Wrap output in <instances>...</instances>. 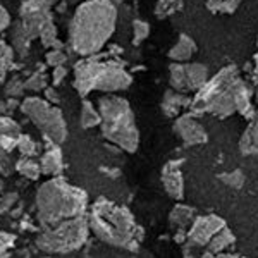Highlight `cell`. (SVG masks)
Instances as JSON below:
<instances>
[{
  "label": "cell",
  "instance_id": "6da1fadb",
  "mask_svg": "<svg viewBox=\"0 0 258 258\" xmlns=\"http://www.w3.org/2000/svg\"><path fill=\"white\" fill-rule=\"evenodd\" d=\"M117 9L110 0H88L81 4L69 24V43L80 55H93L114 35Z\"/></svg>",
  "mask_w": 258,
  "mask_h": 258
},
{
  "label": "cell",
  "instance_id": "7a4b0ae2",
  "mask_svg": "<svg viewBox=\"0 0 258 258\" xmlns=\"http://www.w3.org/2000/svg\"><path fill=\"white\" fill-rule=\"evenodd\" d=\"M36 219L43 227L85 217L88 209V195L81 188L69 184L62 177H52L36 191Z\"/></svg>",
  "mask_w": 258,
  "mask_h": 258
},
{
  "label": "cell",
  "instance_id": "3957f363",
  "mask_svg": "<svg viewBox=\"0 0 258 258\" xmlns=\"http://www.w3.org/2000/svg\"><path fill=\"white\" fill-rule=\"evenodd\" d=\"M90 231L105 244L124 249H135L141 241V229L126 207L107 198H100L91 205L86 215Z\"/></svg>",
  "mask_w": 258,
  "mask_h": 258
},
{
  "label": "cell",
  "instance_id": "277c9868",
  "mask_svg": "<svg viewBox=\"0 0 258 258\" xmlns=\"http://www.w3.org/2000/svg\"><path fill=\"white\" fill-rule=\"evenodd\" d=\"M98 112L102 117V135L124 152H136L140 145V133L127 100L114 95L103 97L98 100Z\"/></svg>",
  "mask_w": 258,
  "mask_h": 258
},
{
  "label": "cell",
  "instance_id": "5b68a950",
  "mask_svg": "<svg viewBox=\"0 0 258 258\" xmlns=\"http://www.w3.org/2000/svg\"><path fill=\"white\" fill-rule=\"evenodd\" d=\"M88 219L78 217L52 227H43L36 238V246L50 255H68L80 249L90 236Z\"/></svg>",
  "mask_w": 258,
  "mask_h": 258
},
{
  "label": "cell",
  "instance_id": "8992f818",
  "mask_svg": "<svg viewBox=\"0 0 258 258\" xmlns=\"http://www.w3.org/2000/svg\"><path fill=\"white\" fill-rule=\"evenodd\" d=\"M131 76L122 68L115 64L88 60L78 66L74 86L80 95H88L93 90L119 91L126 90L131 85Z\"/></svg>",
  "mask_w": 258,
  "mask_h": 258
},
{
  "label": "cell",
  "instance_id": "52a82bcc",
  "mask_svg": "<svg viewBox=\"0 0 258 258\" xmlns=\"http://www.w3.org/2000/svg\"><path fill=\"white\" fill-rule=\"evenodd\" d=\"M21 110L41 131L50 143L59 145L68 138V126L62 112L40 97H28L21 103Z\"/></svg>",
  "mask_w": 258,
  "mask_h": 258
},
{
  "label": "cell",
  "instance_id": "ba28073f",
  "mask_svg": "<svg viewBox=\"0 0 258 258\" xmlns=\"http://www.w3.org/2000/svg\"><path fill=\"white\" fill-rule=\"evenodd\" d=\"M226 227V222L217 215H203V217H197L195 222L191 224L189 232H188V239L189 244L193 246H209V243L212 241L217 232H220Z\"/></svg>",
  "mask_w": 258,
  "mask_h": 258
},
{
  "label": "cell",
  "instance_id": "9c48e42d",
  "mask_svg": "<svg viewBox=\"0 0 258 258\" xmlns=\"http://www.w3.org/2000/svg\"><path fill=\"white\" fill-rule=\"evenodd\" d=\"M21 136L19 124L9 117L0 115V172L9 174L11 159L9 153L18 148V140Z\"/></svg>",
  "mask_w": 258,
  "mask_h": 258
},
{
  "label": "cell",
  "instance_id": "30bf717a",
  "mask_svg": "<svg viewBox=\"0 0 258 258\" xmlns=\"http://www.w3.org/2000/svg\"><path fill=\"white\" fill-rule=\"evenodd\" d=\"M174 129L179 135V138L184 141L188 147H193V145H203L207 143L209 136H207L205 129L200 122H197L191 115H182L176 120L174 124Z\"/></svg>",
  "mask_w": 258,
  "mask_h": 258
},
{
  "label": "cell",
  "instance_id": "8fae6325",
  "mask_svg": "<svg viewBox=\"0 0 258 258\" xmlns=\"http://www.w3.org/2000/svg\"><path fill=\"white\" fill-rule=\"evenodd\" d=\"M181 165L182 160H170L162 170V184L169 197H172L174 200H181L182 193H184V179H182Z\"/></svg>",
  "mask_w": 258,
  "mask_h": 258
},
{
  "label": "cell",
  "instance_id": "7c38bea8",
  "mask_svg": "<svg viewBox=\"0 0 258 258\" xmlns=\"http://www.w3.org/2000/svg\"><path fill=\"white\" fill-rule=\"evenodd\" d=\"M40 165H41V174L59 177V174L62 172V169H64V160H62L60 148L48 141V147L45 150L43 157H41Z\"/></svg>",
  "mask_w": 258,
  "mask_h": 258
},
{
  "label": "cell",
  "instance_id": "4fadbf2b",
  "mask_svg": "<svg viewBox=\"0 0 258 258\" xmlns=\"http://www.w3.org/2000/svg\"><path fill=\"white\" fill-rule=\"evenodd\" d=\"M197 53V43L188 35H181L172 48L169 50V59L174 60L176 64H186L191 60V57Z\"/></svg>",
  "mask_w": 258,
  "mask_h": 258
},
{
  "label": "cell",
  "instance_id": "5bb4252c",
  "mask_svg": "<svg viewBox=\"0 0 258 258\" xmlns=\"http://www.w3.org/2000/svg\"><path fill=\"white\" fill-rule=\"evenodd\" d=\"M186 69V81H188V91H200L209 83V69L203 64L193 62L184 64Z\"/></svg>",
  "mask_w": 258,
  "mask_h": 258
},
{
  "label": "cell",
  "instance_id": "9a60e30c",
  "mask_svg": "<svg viewBox=\"0 0 258 258\" xmlns=\"http://www.w3.org/2000/svg\"><path fill=\"white\" fill-rule=\"evenodd\" d=\"M11 40H12V47H14L16 52H18L19 55H26L31 45V38L21 23H16L14 26H12Z\"/></svg>",
  "mask_w": 258,
  "mask_h": 258
},
{
  "label": "cell",
  "instance_id": "2e32d148",
  "mask_svg": "<svg viewBox=\"0 0 258 258\" xmlns=\"http://www.w3.org/2000/svg\"><path fill=\"white\" fill-rule=\"evenodd\" d=\"M241 152L246 155L258 157V115L253 119L251 126L248 127V131L241 140Z\"/></svg>",
  "mask_w": 258,
  "mask_h": 258
},
{
  "label": "cell",
  "instance_id": "e0dca14e",
  "mask_svg": "<svg viewBox=\"0 0 258 258\" xmlns=\"http://www.w3.org/2000/svg\"><path fill=\"white\" fill-rule=\"evenodd\" d=\"M195 210L191 209V207H186V205H177V207H174V210L170 212V215H169V220H170V224H174L176 227H181V229H184V227H191V224L195 222Z\"/></svg>",
  "mask_w": 258,
  "mask_h": 258
},
{
  "label": "cell",
  "instance_id": "ac0fdd59",
  "mask_svg": "<svg viewBox=\"0 0 258 258\" xmlns=\"http://www.w3.org/2000/svg\"><path fill=\"white\" fill-rule=\"evenodd\" d=\"M81 127L83 129H91L97 127L102 124V117H100V112L97 107L93 105L88 100L81 103Z\"/></svg>",
  "mask_w": 258,
  "mask_h": 258
},
{
  "label": "cell",
  "instance_id": "d6986e66",
  "mask_svg": "<svg viewBox=\"0 0 258 258\" xmlns=\"http://www.w3.org/2000/svg\"><path fill=\"white\" fill-rule=\"evenodd\" d=\"M234 243V236H232V232L229 231L227 227H224L222 231L217 232V234L212 238V241L209 243V253H214V255H220L222 251H226V249L231 246V244Z\"/></svg>",
  "mask_w": 258,
  "mask_h": 258
},
{
  "label": "cell",
  "instance_id": "ffe728a7",
  "mask_svg": "<svg viewBox=\"0 0 258 258\" xmlns=\"http://www.w3.org/2000/svg\"><path fill=\"white\" fill-rule=\"evenodd\" d=\"M169 71H170L169 83H170V86H172V90L177 91V93H181V91H188V81H186L184 64H176V62H174Z\"/></svg>",
  "mask_w": 258,
  "mask_h": 258
},
{
  "label": "cell",
  "instance_id": "44dd1931",
  "mask_svg": "<svg viewBox=\"0 0 258 258\" xmlns=\"http://www.w3.org/2000/svg\"><path fill=\"white\" fill-rule=\"evenodd\" d=\"M16 170H18L23 177L31 179V181H36V179L41 176V165L36 164L30 157H23V159H19L16 162Z\"/></svg>",
  "mask_w": 258,
  "mask_h": 258
},
{
  "label": "cell",
  "instance_id": "7402d4cb",
  "mask_svg": "<svg viewBox=\"0 0 258 258\" xmlns=\"http://www.w3.org/2000/svg\"><path fill=\"white\" fill-rule=\"evenodd\" d=\"M186 100L182 95H179L177 91H167L164 97V102H162V109H164L165 115H176L182 107L186 105Z\"/></svg>",
  "mask_w": 258,
  "mask_h": 258
},
{
  "label": "cell",
  "instance_id": "603a6c76",
  "mask_svg": "<svg viewBox=\"0 0 258 258\" xmlns=\"http://www.w3.org/2000/svg\"><path fill=\"white\" fill-rule=\"evenodd\" d=\"M40 38L43 41V45L47 48H52V50H60V45H59V40H57V30L53 26L52 21H48L43 28H41V33H40Z\"/></svg>",
  "mask_w": 258,
  "mask_h": 258
},
{
  "label": "cell",
  "instance_id": "cb8c5ba5",
  "mask_svg": "<svg viewBox=\"0 0 258 258\" xmlns=\"http://www.w3.org/2000/svg\"><path fill=\"white\" fill-rule=\"evenodd\" d=\"M55 2L57 0H26L21 7V16L33 14V12H48Z\"/></svg>",
  "mask_w": 258,
  "mask_h": 258
},
{
  "label": "cell",
  "instance_id": "d4e9b609",
  "mask_svg": "<svg viewBox=\"0 0 258 258\" xmlns=\"http://www.w3.org/2000/svg\"><path fill=\"white\" fill-rule=\"evenodd\" d=\"M148 35H150V24L145 23V21L136 19L133 23V43L140 45L143 40H147Z\"/></svg>",
  "mask_w": 258,
  "mask_h": 258
},
{
  "label": "cell",
  "instance_id": "484cf974",
  "mask_svg": "<svg viewBox=\"0 0 258 258\" xmlns=\"http://www.w3.org/2000/svg\"><path fill=\"white\" fill-rule=\"evenodd\" d=\"M18 150L23 153L24 157H30L31 159V157L38 152V147H36L35 140L30 138L28 135H21L19 140H18Z\"/></svg>",
  "mask_w": 258,
  "mask_h": 258
},
{
  "label": "cell",
  "instance_id": "4316f807",
  "mask_svg": "<svg viewBox=\"0 0 258 258\" xmlns=\"http://www.w3.org/2000/svg\"><path fill=\"white\" fill-rule=\"evenodd\" d=\"M179 7H181V2H179V0H160L155 7V12L159 18H165V16L176 12Z\"/></svg>",
  "mask_w": 258,
  "mask_h": 258
},
{
  "label": "cell",
  "instance_id": "83f0119b",
  "mask_svg": "<svg viewBox=\"0 0 258 258\" xmlns=\"http://www.w3.org/2000/svg\"><path fill=\"white\" fill-rule=\"evenodd\" d=\"M219 179L222 182H226L227 186H231V188H241L244 184V176L241 170H232V172L222 174V176H219Z\"/></svg>",
  "mask_w": 258,
  "mask_h": 258
},
{
  "label": "cell",
  "instance_id": "f1b7e54d",
  "mask_svg": "<svg viewBox=\"0 0 258 258\" xmlns=\"http://www.w3.org/2000/svg\"><path fill=\"white\" fill-rule=\"evenodd\" d=\"M11 59H12L11 48L0 41V81H4V76H6V71L11 64Z\"/></svg>",
  "mask_w": 258,
  "mask_h": 258
},
{
  "label": "cell",
  "instance_id": "f546056e",
  "mask_svg": "<svg viewBox=\"0 0 258 258\" xmlns=\"http://www.w3.org/2000/svg\"><path fill=\"white\" fill-rule=\"evenodd\" d=\"M24 86H26L28 90H33V91H40V90H47L45 86H47V78H45L43 73H35L33 76L24 83Z\"/></svg>",
  "mask_w": 258,
  "mask_h": 258
},
{
  "label": "cell",
  "instance_id": "4dcf8cb0",
  "mask_svg": "<svg viewBox=\"0 0 258 258\" xmlns=\"http://www.w3.org/2000/svg\"><path fill=\"white\" fill-rule=\"evenodd\" d=\"M66 60H68V57H66V53L62 50H50L47 53V64L52 66L53 69L62 68L66 64Z\"/></svg>",
  "mask_w": 258,
  "mask_h": 258
},
{
  "label": "cell",
  "instance_id": "1f68e13d",
  "mask_svg": "<svg viewBox=\"0 0 258 258\" xmlns=\"http://www.w3.org/2000/svg\"><path fill=\"white\" fill-rule=\"evenodd\" d=\"M14 236L9 232H0V258L9 256V249L14 246Z\"/></svg>",
  "mask_w": 258,
  "mask_h": 258
},
{
  "label": "cell",
  "instance_id": "d6a6232c",
  "mask_svg": "<svg viewBox=\"0 0 258 258\" xmlns=\"http://www.w3.org/2000/svg\"><path fill=\"white\" fill-rule=\"evenodd\" d=\"M26 90V86H24V83L19 80V78H14L9 85H7V88H6V93L9 95V97L12 98H18L23 95V91Z\"/></svg>",
  "mask_w": 258,
  "mask_h": 258
},
{
  "label": "cell",
  "instance_id": "836d02e7",
  "mask_svg": "<svg viewBox=\"0 0 258 258\" xmlns=\"http://www.w3.org/2000/svg\"><path fill=\"white\" fill-rule=\"evenodd\" d=\"M239 4H241V0H222L219 12H227V14H231V12H234L238 9Z\"/></svg>",
  "mask_w": 258,
  "mask_h": 258
},
{
  "label": "cell",
  "instance_id": "e575fe53",
  "mask_svg": "<svg viewBox=\"0 0 258 258\" xmlns=\"http://www.w3.org/2000/svg\"><path fill=\"white\" fill-rule=\"evenodd\" d=\"M9 24H11V16H9V12H7L6 7L0 6V33L6 30V28H9Z\"/></svg>",
  "mask_w": 258,
  "mask_h": 258
},
{
  "label": "cell",
  "instance_id": "d590c367",
  "mask_svg": "<svg viewBox=\"0 0 258 258\" xmlns=\"http://www.w3.org/2000/svg\"><path fill=\"white\" fill-rule=\"evenodd\" d=\"M68 76V69L62 66V68H55L53 69V76H52V80H53V85H59V83H62V80Z\"/></svg>",
  "mask_w": 258,
  "mask_h": 258
},
{
  "label": "cell",
  "instance_id": "8d00e7d4",
  "mask_svg": "<svg viewBox=\"0 0 258 258\" xmlns=\"http://www.w3.org/2000/svg\"><path fill=\"white\" fill-rule=\"evenodd\" d=\"M45 97H47V102H50L52 105H53V103H59V95L55 93V90H53V88L45 90Z\"/></svg>",
  "mask_w": 258,
  "mask_h": 258
},
{
  "label": "cell",
  "instance_id": "74e56055",
  "mask_svg": "<svg viewBox=\"0 0 258 258\" xmlns=\"http://www.w3.org/2000/svg\"><path fill=\"white\" fill-rule=\"evenodd\" d=\"M202 258H239V256H232V255H224V253H220V255H214V253H209L207 251L205 255Z\"/></svg>",
  "mask_w": 258,
  "mask_h": 258
},
{
  "label": "cell",
  "instance_id": "f35d334b",
  "mask_svg": "<svg viewBox=\"0 0 258 258\" xmlns=\"http://www.w3.org/2000/svg\"><path fill=\"white\" fill-rule=\"evenodd\" d=\"M7 110H9V109H7V105H6V102H2V100H0V114H6V112Z\"/></svg>",
  "mask_w": 258,
  "mask_h": 258
},
{
  "label": "cell",
  "instance_id": "ab89813d",
  "mask_svg": "<svg viewBox=\"0 0 258 258\" xmlns=\"http://www.w3.org/2000/svg\"><path fill=\"white\" fill-rule=\"evenodd\" d=\"M2 188H4V182H2V179H0V193H2Z\"/></svg>",
  "mask_w": 258,
  "mask_h": 258
},
{
  "label": "cell",
  "instance_id": "60d3db41",
  "mask_svg": "<svg viewBox=\"0 0 258 258\" xmlns=\"http://www.w3.org/2000/svg\"><path fill=\"white\" fill-rule=\"evenodd\" d=\"M255 100L258 102V88H256V91H255Z\"/></svg>",
  "mask_w": 258,
  "mask_h": 258
},
{
  "label": "cell",
  "instance_id": "b9f144b4",
  "mask_svg": "<svg viewBox=\"0 0 258 258\" xmlns=\"http://www.w3.org/2000/svg\"><path fill=\"white\" fill-rule=\"evenodd\" d=\"M256 73H258V55H256Z\"/></svg>",
  "mask_w": 258,
  "mask_h": 258
},
{
  "label": "cell",
  "instance_id": "7bdbcfd3",
  "mask_svg": "<svg viewBox=\"0 0 258 258\" xmlns=\"http://www.w3.org/2000/svg\"><path fill=\"white\" fill-rule=\"evenodd\" d=\"M43 258H52V256H43Z\"/></svg>",
  "mask_w": 258,
  "mask_h": 258
}]
</instances>
